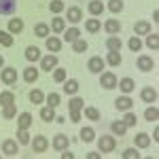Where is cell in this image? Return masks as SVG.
<instances>
[{
    "mask_svg": "<svg viewBox=\"0 0 159 159\" xmlns=\"http://www.w3.org/2000/svg\"><path fill=\"white\" fill-rule=\"evenodd\" d=\"M117 147V140H115V136H108V134H102V138L98 140V148L102 155H106V153H112Z\"/></svg>",
    "mask_w": 159,
    "mask_h": 159,
    "instance_id": "1",
    "label": "cell"
},
{
    "mask_svg": "<svg viewBox=\"0 0 159 159\" xmlns=\"http://www.w3.org/2000/svg\"><path fill=\"white\" fill-rule=\"evenodd\" d=\"M53 68H57V55H55V53L43 55V57H40V70H45V72H51Z\"/></svg>",
    "mask_w": 159,
    "mask_h": 159,
    "instance_id": "2",
    "label": "cell"
},
{
    "mask_svg": "<svg viewBox=\"0 0 159 159\" xmlns=\"http://www.w3.org/2000/svg\"><path fill=\"white\" fill-rule=\"evenodd\" d=\"M30 144H32V151H34V153H45V151L49 148V140H47L45 136L38 134V136H34V138L30 140Z\"/></svg>",
    "mask_w": 159,
    "mask_h": 159,
    "instance_id": "3",
    "label": "cell"
},
{
    "mask_svg": "<svg viewBox=\"0 0 159 159\" xmlns=\"http://www.w3.org/2000/svg\"><path fill=\"white\" fill-rule=\"evenodd\" d=\"M0 79H2V83H4V85L13 87L15 83H17V68H2Z\"/></svg>",
    "mask_w": 159,
    "mask_h": 159,
    "instance_id": "4",
    "label": "cell"
},
{
    "mask_svg": "<svg viewBox=\"0 0 159 159\" xmlns=\"http://www.w3.org/2000/svg\"><path fill=\"white\" fill-rule=\"evenodd\" d=\"M15 11H17V0H0V15L2 17L15 15Z\"/></svg>",
    "mask_w": 159,
    "mask_h": 159,
    "instance_id": "5",
    "label": "cell"
},
{
    "mask_svg": "<svg viewBox=\"0 0 159 159\" xmlns=\"http://www.w3.org/2000/svg\"><path fill=\"white\" fill-rule=\"evenodd\" d=\"M2 153H4L7 157H15V155L19 153V147H17V140H13V138H7V140L2 142Z\"/></svg>",
    "mask_w": 159,
    "mask_h": 159,
    "instance_id": "6",
    "label": "cell"
},
{
    "mask_svg": "<svg viewBox=\"0 0 159 159\" xmlns=\"http://www.w3.org/2000/svg\"><path fill=\"white\" fill-rule=\"evenodd\" d=\"M100 85L104 89H115L117 87V76L112 72H100Z\"/></svg>",
    "mask_w": 159,
    "mask_h": 159,
    "instance_id": "7",
    "label": "cell"
},
{
    "mask_svg": "<svg viewBox=\"0 0 159 159\" xmlns=\"http://www.w3.org/2000/svg\"><path fill=\"white\" fill-rule=\"evenodd\" d=\"M115 108L117 110H132L134 108V100L129 98L127 93L125 96H119V98L115 100Z\"/></svg>",
    "mask_w": 159,
    "mask_h": 159,
    "instance_id": "8",
    "label": "cell"
},
{
    "mask_svg": "<svg viewBox=\"0 0 159 159\" xmlns=\"http://www.w3.org/2000/svg\"><path fill=\"white\" fill-rule=\"evenodd\" d=\"M104 64H106V61L102 60V57H98V55H93L91 60L87 61V68H89V72H93V74H100L102 70H104Z\"/></svg>",
    "mask_w": 159,
    "mask_h": 159,
    "instance_id": "9",
    "label": "cell"
},
{
    "mask_svg": "<svg viewBox=\"0 0 159 159\" xmlns=\"http://www.w3.org/2000/svg\"><path fill=\"white\" fill-rule=\"evenodd\" d=\"M53 148L55 151H64V148H68L70 147V140H68V136L66 134H57V136H53Z\"/></svg>",
    "mask_w": 159,
    "mask_h": 159,
    "instance_id": "10",
    "label": "cell"
},
{
    "mask_svg": "<svg viewBox=\"0 0 159 159\" xmlns=\"http://www.w3.org/2000/svg\"><path fill=\"white\" fill-rule=\"evenodd\" d=\"M136 66H138L142 72H151V70L155 68V61H153V57H148V55H140Z\"/></svg>",
    "mask_w": 159,
    "mask_h": 159,
    "instance_id": "11",
    "label": "cell"
},
{
    "mask_svg": "<svg viewBox=\"0 0 159 159\" xmlns=\"http://www.w3.org/2000/svg\"><path fill=\"white\" fill-rule=\"evenodd\" d=\"M134 144H136V148H148L151 147V136H148L147 132L136 134L134 136Z\"/></svg>",
    "mask_w": 159,
    "mask_h": 159,
    "instance_id": "12",
    "label": "cell"
},
{
    "mask_svg": "<svg viewBox=\"0 0 159 159\" xmlns=\"http://www.w3.org/2000/svg\"><path fill=\"white\" fill-rule=\"evenodd\" d=\"M140 98H142V102H147V104L157 102V89H153V87H144V89L140 91Z\"/></svg>",
    "mask_w": 159,
    "mask_h": 159,
    "instance_id": "13",
    "label": "cell"
},
{
    "mask_svg": "<svg viewBox=\"0 0 159 159\" xmlns=\"http://www.w3.org/2000/svg\"><path fill=\"white\" fill-rule=\"evenodd\" d=\"M104 30H106V34L117 36V34L121 32V24H119L117 19H106V21H104Z\"/></svg>",
    "mask_w": 159,
    "mask_h": 159,
    "instance_id": "14",
    "label": "cell"
},
{
    "mask_svg": "<svg viewBox=\"0 0 159 159\" xmlns=\"http://www.w3.org/2000/svg\"><path fill=\"white\" fill-rule=\"evenodd\" d=\"M117 85H119V89H121L123 93H132V91L136 89L134 79H129V76H125V79H121V81H117Z\"/></svg>",
    "mask_w": 159,
    "mask_h": 159,
    "instance_id": "15",
    "label": "cell"
},
{
    "mask_svg": "<svg viewBox=\"0 0 159 159\" xmlns=\"http://www.w3.org/2000/svg\"><path fill=\"white\" fill-rule=\"evenodd\" d=\"M106 64H108V66H112V68H117V66H121V53H119V51H108V53H106Z\"/></svg>",
    "mask_w": 159,
    "mask_h": 159,
    "instance_id": "16",
    "label": "cell"
},
{
    "mask_svg": "<svg viewBox=\"0 0 159 159\" xmlns=\"http://www.w3.org/2000/svg\"><path fill=\"white\" fill-rule=\"evenodd\" d=\"M24 81H25V83H30V85H32V83H36V81H38V68L28 66V68L24 70Z\"/></svg>",
    "mask_w": 159,
    "mask_h": 159,
    "instance_id": "17",
    "label": "cell"
},
{
    "mask_svg": "<svg viewBox=\"0 0 159 159\" xmlns=\"http://www.w3.org/2000/svg\"><path fill=\"white\" fill-rule=\"evenodd\" d=\"M45 47H47L51 53H55V51L61 49V40L57 36H47V38H45Z\"/></svg>",
    "mask_w": 159,
    "mask_h": 159,
    "instance_id": "18",
    "label": "cell"
},
{
    "mask_svg": "<svg viewBox=\"0 0 159 159\" xmlns=\"http://www.w3.org/2000/svg\"><path fill=\"white\" fill-rule=\"evenodd\" d=\"M87 9H89V13H91L93 17H98V15L104 13V4H102V0H89Z\"/></svg>",
    "mask_w": 159,
    "mask_h": 159,
    "instance_id": "19",
    "label": "cell"
},
{
    "mask_svg": "<svg viewBox=\"0 0 159 159\" xmlns=\"http://www.w3.org/2000/svg\"><path fill=\"white\" fill-rule=\"evenodd\" d=\"M21 30H24V21L19 17H11L9 19V32L11 34H21Z\"/></svg>",
    "mask_w": 159,
    "mask_h": 159,
    "instance_id": "20",
    "label": "cell"
},
{
    "mask_svg": "<svg viewBox=\"0 0 159 159\" xmlns=\"http://www.w3.org/2000/svg\"><path fill=\"white\" fill-rule=\"evenodd\" d=\"M76 91H79V81H76V79H66V81H64V93L74 96Z\"/></svg>",
    "mask_w": 159,
    "mask_h": 159,
    "instance_id": "21",
    "label": "cell"
},
{
    "mask_svg": "<svg viewBox=\"0 0 159 159\" xmlns=\"http://www.w3.org/2000/svg\"><path fill=\"white\" fill-rule=\"evenodd\" d=\"M110 132L115 136H125V132H127V125L123 123V119H119V121H112L110 123Z\"/></svg>",
    "mask_w": 159,
    "mask_h": 159,
    "instance_id": "22",
    "label": "cell"
},
{
    "mask_svg": "<svg viewBox=\"0 0 159 159\" xmlns=\"http://www.w3.org/2000/svg\"><path fill=\"white\" fill-rule=\"evenodd\" d=\"M40 57H43V55H40V49H38L36 45H30V47L25 49V60L28 61H38Z\"/></svg>",
    "mask_w": 159,
    "mask_h": 159,
    "instance_id": "23",
    "label": "cell"
},
{
    "mask_svg": "<svg viewBox=\"0 0 159 159\" xmlns=\"http://www.w3.org/2000/svg\"><path fill=\"white\" fill-rule=\"evenodd\" d=\"M81 19H83V11H81L79 7H70V9H68V21H70V24H79Z\"/></svg>",
    "mask_w": 159,
    "mask_h": 159,
    "instance_id": "24",
    "label": "cell"
},
{
    "mask_svg": "<svg viewBox=\"0 0 159 159\" xmlns=\"http://www.w3.org/2000/svg\"><path fill=\"white\" fill-rule=\"evenodd\" d=\"M79 38H81V30H79V28H68V30L64 32V40L70 43V45H72L74 40H79Z\"/></svg>",
    "mask_w": 159,
    "mask_h": 159,
    "instance_id": "25",
    "label": "cell"
},
{
    "mask_svg": "<svg viewBox=\"0 0 159 159\" xmlns=\"http://www.w3.org/2000/svg\"><path fill=\"white\" fill-rule=\"evenodd\" d=\"M30 125H32V115L30 112H21L19 119H17V127L19 129H30Z\"/></svg>",
    "mask_w": 159,
    "mask_h": 159,
    "instance_id": "26",
    "label": "cell"
},
{
    "mask_svg": "<svg viewBox=\"0 0 159 159\" xmlns=\"http://www.w3.org/2000/svg\"><path fill=\"white\" fill-rule=\"evenodd\" d=\"M85 30L89 32V34H96V32H100V30H102V24H100V19H96V17L87 19V21H85Z\"/></svg>",
    "mask_w": 159,
    "mask_h": 159,
    "instance_id": "27",
    "label": "cell"
},
{
    "mask_svg": "<svg viewBox=\"0 0 159 159\" xmlns=\"http://www.w3.org/2000/svg\"><path fill=\"white\" fill-rule=\"evenodd\" d=\"M151 32V24L148 21H136L134 24V34L136 36H142V34H148Z\"/></svg>",
    "mask_w": 159,
    "mask_h": 159,
    "instance_id": "28",
    "label": "cell"
},
{
    "mask_svg": "<svg viewBox=\"0 0 159 159\" xmlns=\"http://www.w3.org/2000/svg\"><path fill=\"white\" fill-rule=\"evenodd\" d=\"M79 136H81V142H93V140H96L93 127H83V129L79 132Z\"/></svg>",
    "mask_w": 159,
    "mask_h": 159,
    "instance_id": "29",
    "label": "cell"
},
{
    "mask_svg": "<svg viewBox=\"0 0 159 159\" xmlns=\"http://www.w3.org/2000/svg\"><path fill=\"white\" fill-rule=\"evenodd\" d=\"M11 104H15V93L13 91H2L0 93V106L4 108V106H11Z\"/></svg>",
    "mask_w": 159,
    "mask_h": 159,
    "instance_id": "30",
    "label": "cell"
},
{
    "mask_svg": "<svg viewBox=\"0 0 159 159\" xmlns=\"http://www.w3.org/2000/svg\"><path fill=\"white\" fill-rule=\"evenodd\" d=\"M51 30H53L55 34H61V32L66 30V21H64V17H53V21H51Z\"/></svg>",
    "mask_w": 159,
    "mask_h": 159,
    "instance_id": "31",
    "label": "cell"
},
{
    "mask_svg": "<svg viewBox=\"0 0 159 159\" xmlns=\"http://www.w3.org/2000/svg\"><path fill=\"white\" fill-rule=\"evenodd\" d=\"M28 100H30L32 104H43V102H45V93H43L40 89H32V91L28 93Z\"/></svg>",
    "mask_w": 159,
    "mask_h": 159,
    "instance_id": "32",
    "label": "cell"
},
{
    "mask_svg": "<svg viewBox=\"0 0 159 159\" xmlns=\"http://www.w3.org/2000/svg\"><path fill=\"white\" fill-rule=\"evenodd\" d=\"M40 119H43L45 123L55 121V108H51V106H45V108L40 110Z\"/></svg>",
    "mask_w": 159,
    "mask_h": 159,
    "instance_id": "33",
    "label": "cell"
},
{
    "mask_svg": "<svg viewBox=\"0 0 159 159\" xmlns=\"http://www.w3.org/2000/svg\"><path fill=\"white\" fill-rule=\"evenodd\" d=\"M121 47H123V43H121L119 36H110L108 40H106V49L108 51H121Z\"/></svg>",
    "mask_w": 159,
    "mask_h": 159,
    "instance_id": "34",
    "label": "cell"
},
{
    "mask_svg": "<svg viewBox=\"0 0 159 159\" xmlns=\"http://www.w3.org/2000/svg\"><path fill=\"white\" fill-rule=\"evenodd\" d=\"M144 119L147 121H157L159 119V110H157V106H147V110H144Z\"/></svg>",
    "mask_w": 159,
    "mask_h": 159,
    "instance_id": "35",
    "label": "cell"
},
{
    "mask_svg": "<svg viewBox=\"0 0 159 159\" xmlns=\"http://www.w3.org/2000/svg\"><path fill=\"white\" fill-rule=\"evenodd\" d=\"M147 47L153 49V51L159 49V34H151V32H148L147 34Z\"/></svg>",
    "mask_w": 159,
    "mask_h": 159,
    "instance_id": "36",
    "label": "cell"
},
{
    "mask_svg": "<svg viewBox=\"0 0 159 159\" xmlns=\"http://www.w3.org/2000/svg\"><path fill=\"white\" fill-rule=\"evenodd\" d=\"M87 47H89V45H87L85 38H79V40H74V43H72V51H74V53H85Z\"/></svg>",
    "mask_w": 159,
    "mask_h": 159,
    "instance_id": "37",
    "label": "cell"
},
{
    "mask_svg": "<svg viewBox=\"0 0 159 159\" xmlns=\"http://www.w3.org/2000/svg\"><path fill=\"white\" fill-rule=\"evenodd\" d=\"M49 32H51V30H49V25H47V24H36V28H34V34H36L38 38H47V36H49Z\"/></svg>",
    "mask_w": 159,
    "mask_h": 159,
    "instance_id": "38",
    "label": "cell"
},
{
    "mask_svg": "<svg viewBox=\"0 0 159 159\" xmlns=\"http://www.w3.org/2000/svg\"><path fill=\"white\" fill-rule=\"evenodd\" d=\"M0 45H2V47H11L13 45V34L9 32V30H7V32L0 30Z\"/></svg>",
    "mask_w": 159,
    "mask_h": 159,
    "instance_id": "39",
    "label": "cell"
},
{
    "mask_svg": "<svg viewBox=\"0 0 159 159\" xmlns=\"http://www.w3.org/2000/svg\"><path fill=\"white\" fill-rule=\"evenodd\" d=\"M30 132L28 129H17V144H30Z\"/></svg>",
    "mask_w": 159,
    "mask_h": 159,
    "instance_id": "40",
    "label": "cell"
},
{
    "mask_svg": "<svg viewBox=\"0 0 159 159\" xmlns=\"http://www.w3.org/2000/svg\"><path fill=\"white\" fill-rule=\"evenodd\" d=\"M85 117L89 121H100V110L93 106H85Z\"/></svg>",
    "mask_w": 159,
    "mask_h": 159,
    "instance_id": "41",
    "label": "cell"
},
{
    "mask_svg": "<svg viewBox=\"0 0 159 159\" xmlns=\"http://www.w3.org/2000/svg\"><path fill=\"white\" fill-rule=\"evenodd\" d=\"M127 47H129V51H134V53H136V51H140V49H142V40H140V38H138V36L134 34V36L127 40Z\"/></svg>",
    "mask_w": 159,
    "mask_h": 159,
    "instance_id": "42",
    "label": "cell"
},
{
    "mask_svg": "<svg viewBox=\"0 0 159 159\" xmlns=\"http://www.w3.org/2000/svg\"><path fill=\"white\" fill-rule=\"evenodd\" d=\"M68 108L70 110H83L85 108V100L83 98H72L70 102H68Z\"/></svg>",
    "mask_w": 159,
    "mask_h": 159,
    "instance_id": "43",
    "label": "cell"
},
{
    "mask_svg": "<svg viewBox=\"0 0 159 159\" xmlns=\"http://www.w3.org/2000/svg\"><path fill=\"white\" fill-rule=\"evenodd\" d=\"M123 123L127 125V127H134L136 123H138V117H136L132 110H125V117H123Z\"/></svg>",
    "mask_w": 159,
    "mask_h": 159,
    "instance_id": "44",
    "label": "cell"
},
{
    "mask_svg": "<svg viewBox=\"0 0 159 159\" xmlns=\"http://www.w3.org/2000/svg\"><path fill=\"white\" fill-rule=\"evenodd\" d=\"M123 7H125V4H123V0H110V2H108V9L115 13V15H117V13H121Z\"/></svg>",
    "mask_w": 159,
    "mask_h": 159,
    "instance_id": "45",
    "label": "cell"
},
{
    "mask_svg": "<svg viewBox=\"0 0 159 159\" xmlns=\"http://www.w3.org/2000/svg\"><path fill=\"white\" fill-rule=\"evenodd\" d=\"M64 9H66V7H64L61 0H51V2H49V11L51 13H61Z\"/></svg>",
    "mask_w": 159,
    "mask_h": 159,
    "instance_id": "46",
    "label": "cell"
},
{
    "mask_svg": "<svg viewBox=\"0 0 159 159\" xmlns=\"http://www.w3.org/2000/svg\"><path fill=\"white\" fill-rule=\"evenodd\" d=\"M47 106L57 108V106H60V93H49V96H47Z\"/></svg>",
    "mask_w": 159,
    "mask_h": 159,
    "instance_id": "47",
    "label": "cell"
},
{
    "mask_svg": "<svg viewBox=\"0 0 159 159\" xmlns=\"http://www.w3.org/2000/svg\"><path fill=\"white\" fill-rule=\"evenodd\" d=\"M15 115H17L15 104H11V106H4V110H2V119H13Z\"/></svg>",
    "mask_w": 159,
    "mask_h": 159,
    "instance_id": "48",
    "label": "cell"
},
{
    "mask_svg": "<svg viewBox=\"0 0 159 159\" xmlns=\"http://www.w3.org/2000/svg\"><path fill=\"white\" fill-rule=\"evenodd\" d=\"M140 157V153H138V148L132 147V148H125L123 151V159H138Z\"/></svg>",
    "mask_w": 159,
    "mask_h": 159,
    "instance_id": "49",
    "label": "cell"
},
{
    "mask_svg": "<svg viewBox=\"0 0 159 159\" xmlns=\"http://www.w3.org/2000/svg\"><path fill=\"white\" fill-rule=\"evenodd\" d=\"M53 79H55L57 83H64V81H66V70H64V68H53Z\"/></svg>",
    "mask_w": 159,
    "mask_h": 159,
    "instance_id": "50",
    "label": "cell"
},
{
    "mask_svg": "<svg viewBox=\"0 0 159 159\" xmlns=\"http://www.w3.org/2000/svg\"><path fill=\"white\" fill-rule=\"evenodd\" d=\"M70 121H72V123L81 121V110H70Z\"/></svg>",
    "mask_w": 159,
    "mask_h": 159,
    "instance_id": "51",
    "label": "cell"
},
{
    "mask_svg": "<svg viewBox=\"0 0 159 159\" xmlns=\"http://www.w3.org/2000/svg\"><path fill=\"white\" fill-rule=\"evenodd\" d=\"M61 159H74V153H70L68 148H64L61 151Z\"/></svg>",
    "mask_w": 159,
    "mask_h": 159,
    "instance_id": "52",
    "label": "cell"
},
{
    "mask_svg": "<svg viewBox=\"0 0 159 159\" xmlns=\"http://www.w3.org/2000/svg\"><path fill=\"white\" fill-rule=\"evenodd\" d=\"M87 157H89V159H100L102 155H100V153H87Z\"/></svg>",
    "mask_w": 159,
    "mask_h": 159,
    "instance_id": "53",
    "label": "cell"
},
{
    "mask_svg": "<svg viewBox=\"0 0 159 159\" xmlns=\"http://www.w3.org/2000/svg\"><path fill=\"white\" fill-rule=\"evenodd\" d=\"M153 140H155V142L159 140V129H155V132H153Z\"/></svg>",
    "mask_w": 159,
    "mask_h": 159,
    "instance_id": "54",
    "label": "cell"
},
{
    "mask_svg": "<svg viewBox=\"0 0 159 159\" xmlns=\"http://www.w3.org/2000/svg\"><path fill=\"white\" fill-rule=\"evenodd\" d=\"M2 66H4V57L0 55V68H2Z\"/></svg>",
    "mask_w": 159,
    "mask_h": 159,
    "instance_id": "55",
    "label": "cell"
}]
</instances>
